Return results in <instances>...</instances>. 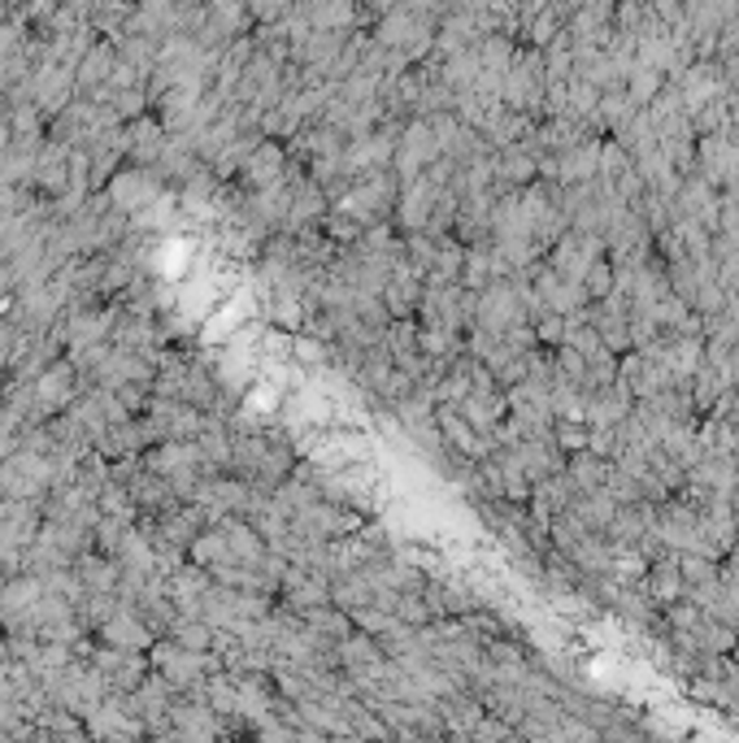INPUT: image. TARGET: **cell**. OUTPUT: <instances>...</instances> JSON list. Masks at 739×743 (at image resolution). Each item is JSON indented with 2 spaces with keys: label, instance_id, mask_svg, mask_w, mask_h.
<instances>
[{
  "label": "cell",
  "instance_id": "1",
  "mask_svg": "<svg viewBox=\"0 0 739 743\" xmlns=\"http://www.w3.org/2000/svg\"><path fill=\"white\" fill-rule=\"evenodd\" d=\"M561 443H565V448H583V443H587V435H583V426H574V421H565V426H561Z\"/></svg>",
  "mask_w": 739,
  "mask_h": 743
}]
</instances>
